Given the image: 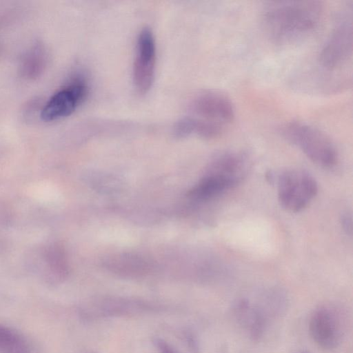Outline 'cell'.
I'll return each instance as SVG.
<instances>
[{
    "instance_id": "1",
    "label": "cell",
    "mask_w": 353,
    "mask_h": 353,
    "mask_svg": "<svg viewBox=\"0 0 353 353\" xmlns=\"http://www.w3.org/2000/svg\"><path fill=\"white\" fill-rule=\"evenodd\" d=\"M323 6L318 1L270 2L262 13V23L270 38L290 42L312 32L321 21Z\"/></svg>"
},
{
    "instance_id": "2",
    "label": "cell",
    "mask_w": 353,
    "mask_h": 353,
    "mask_svg": "<svg viewBox=\"0 0 353 353\" xmlns=\"http://www.w3.org/2000/svg\"><path fill=\"white\" fill-rule=\"evenodd\" d=\"M279 133L298 147L315 164L330 168L337 163L339 154L334 143L314 126L300 121H291L282 124Z\"/></svg>"
},
{
    "instance_id": "3",
    "label": "cell",
    "mask_w": 353,
    "mask_h": 353,
    "mask_svg": "<svg viewBox=\"0 0 353 353\" xmlns=\"http://www.w3.org/2000/svg\"><path fill=\"white\" fill-rule=\"evenodd\" d=\"M317 192L315 179L305 170L287 169L278 176V201L287 211L298 212L303 210L315 197Z\"/></svg>"
},
{
    "instance_id": "4",
    "label": "cell",
    "mask_w": 353,
    "mask_h": 353,
    "mask_svg": "<svg viewBox=\"0 0 353 353\" xmlns=\"http://www.w3.org/2000/svg\"><path fill=\"white\" fill-rule=\"evenodd\" d=\"M88 83L82 74H74L43 105L41 119L46 122L71 115L83 103L88 94Z\"/></svg>"
},
{
    "instance_id": "5",
    "label": "cell",
    "mask_w": 353,
    "mask_h": 353,
    "mask_svg": "<svg viewBox=\"0 0 353 353\" xmlns=\"http://www.w3.org/2000/svg\"><path fill=\"white\" fill-rule=\"evenodd\" d=\"M345 330L344 315L334 305H321L310 316V335L324 350H330L337 347L343 340Z\"/></svg>"
},
{
    "instance_id": "6",
    "label": "cell",
    "mask_w": 353,
    "mask_h": 353,
    "mask_svg": "<svg viewBox=\"0 0 353 353\" xmlns=\"http://www.w3.org/2000/svg\"><path fill=\"white\" fill-rule=\"evenodd\" d=\"M157 46L154 34L145 27L140 30L136 44L132 78L137 92L146 94L152 86L156 70Z\"/></svg>"
},
{
    "instance_id": "7",
    "label": "cell",
    "mask_w": 353,
    "mask_h": 353,
    "mask_svg": "<svg viewBox=\"0 0 353 353\" xmlns=\"http://www.w3.org/2000/svg\"><path fill=\"white\" fill-rule=\"evenodd\" d=\"M352 49V23L350 20H343L323 45L319 54V62L328 70L338 69L351 57Z\"/></svg>"
},
{
    "instance_id": "8",
    "label": "cell",
    "mask_w": 353,
    "mask_h": 353,
    "mask_svg": "<svg viewBox=\"0 0 353 353\" xmlns=\"http://www.w3.org/2000/svg\"><path fill=\"white\" fill-rule=\"evenodd\" d=\"M190 110L197 117L221 125L234 120L235 109L230 98L221 91L203 90L190 101Z\"/></svg>"
},
{
    "instance_id": "9",
    "label": "cell",
    "mask_w": 353,
    "mask_h": 353,
    "mask_svg": "<svg viewBox=\"0 0 353 353\" xmlns=\"http://www.w3.org/2000/svg\"><path fill=\"white\" fill-rule=\"evenodd\" d=\"M250 168V161L244 153L224 151L212 159L206 172L221 178L232 188L246 176Z\"/></svg>"
},
{
    "instance_id": "10",
    "label": "cell",
    "mask_w": 353,
    "mask_h": 353,
    "mask_svg": "<svg viewBox=\"0 0 353 353\" xmlns=\"http://www.w3.org/2000/svg\"><path fill=\"white\" fill-rule=\"evenodd\" d=\"M223 129V125L199 117H185L175 124L174 133L179 137L196 134L200 137L211 139L219 137Z\"/></svg>"
},
{
    "instance_id": "11",
    "label": "cell",
    "mask_w": 353,
    "mask_h": 353,
    "mask_svg": "<svg viewBox=\"0 0 353 353\" xmlns=\"http://www.w3.org/2000/svg\"><path fill=\"white\" fill-rule=\"evenodd\" d=\"M48 61L45 46L37 42L32 45L22 56L19 64V73L27 80L40 77L46 68Z\"/></svg>"
},
{
    "instance_id": "12",
    "label": "cell",
    "mask_w": 353,
    "mask_h": 353,
    "mask_svg": "<svg viewBox=\"0 0 353 353\" xmlns=\"http://www.w3.org/2000/svg\"><path fill=\"white\" fill-rule=\"evenodd\" d=\"M230 188L223 179L205 172L200 181L189 190L188 196L196 201H207L220 196Z\"/></svg>"
},
{
    "instance_id": "13",
    "label": "cell",
    "mask_w": 353,
    "mask_h": 353,
    "mask_svg": "<svg viewBox=\"0 0 353 353\" xmlns=\"http://www.w3.org/2000/svg\"><path fill=\"white\" fill-rule=\"evenodd\" d=\"M0 353H31V349L21 333L0 323Z\"/></svg>"
},
{
    "instance_id": "14",
    "label": "cell",
    "mask_w": 353,
    "mask_h": 353,
    "mask_svg": "<svg viewBox=\"0 0 353 353\" xmlns=\"http://www.w3.org/2000/svg\"><path fill=\"white\" fill-rule=\"evenodd\" d=\"M268 316L259 307H253L250 319L247 325V330L250 339L254 342L259 341L265 331Z\"/></svg>"
},
{
    "instance_id": "15",
    "label": "cell",
    "mask_w": 353,
    "mask_h": 353,
    "mask_svg": "<svg viewBox=\"0 0 353 353\" xmlns=\"http://www.w3.org/2000/svg\"><path fill=\"white\" fill-rule=\"evenodd\" d=\"M253 307L249 300L241 298L236 300L232 307V313L237 323L246 329L252 315Z\"/></svg>"
},
{
    "instance_id": "16",
    "label": "cell",
    "mask_w": 353,
    "mask_h": 353,
    "mask_svg": "<svg viewBox=\"0 0 353 353\" xmlns=\"http://www.w3.org/2000/svg\"><path fill=\"white\" fill-rule=\"evenodd\" d=\"M184 338L190 351L192 353H199L200 345L195 334L191 331H187L184 334Z\"/></svg>"
},
{
    "instance_id": "17",
    "label": "cell",
    "mask_w": 353,
    "mask_h": 353,
    "mask_svg": "<svg viewBox=\"0 0 353 353\" xmlns=\"http://www.w3.org/2000/svg\"><path fill=\"white\" fill-rule=\"evenodd\" d=\"M154 343L159 353H179L169 343L161 338H156Z\"/></svg>"
},
{
    "instance_id": "18",
    "label": "cell",
    "mask_w": 353,
    "mask_h": 353,
    "mask_svg": "<svg viewBox=\"0 0 353 353\" xmlns=\"http://www.w3.org/2000/svg\"><path fill=\"white\" fill-rule=\"evenodd\" d=\"M341 223L343 230L351 235L352 232V216L349 213L343 214L341 217Z\"/></svg>"
},
{
    "instance_id": "19",
    "label": "cell",
    "mask_w": 353,
    "mask_h": 353,
    "mask_svg": "<svg viewBox=\"0 0 353 353\" xmlns=\"http://www.w3.org/2000/svg\"><path fill=\"white\" fill-rule=\"evenodd\" d=\"M299 353H310V352L308 351L304 350V351L300 352Z\"/></svg>"
},
{
    "instance_id": "20",
    "label": "cell",
    "mask_w": 353,
    "mask_h": 353,
    "mask_svg": "<svg viewBox=\"0 0 353 353\" xmlns=\"http://www.w3.org/2000/svg\"><path fill=\"white\" fill-rule=\"evenodd\" d=\"M85 353H97V352H92V351H90V352H85Z\"/></svg>"
}]
</instances>
